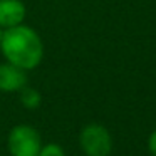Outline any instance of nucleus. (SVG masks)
Returning a JSON list of instances; mask_svg holds the SVG:
<instances>
[{"instance_id":"obj_3","label":"nucleus","mask_w":156,"mask_h":156,"mask_svg":"<svg viewBox=\"0 0 156 156\" xmlns=\"http://www.w3.org/2000/svg\"><path fill=\"white\" fill-rule=\"evenodd\" d=\"M79 146L86 156H109L112 151L111 133L98 122L86 124L79 133Z\"/></svg>"},{"instance_id":"obj_1","label":"nucleus","mask_w":156,"mask_h":156,"mask_svg":"<svg viewBox=\"0 0 156 156\" xmlns=\"http://www.w3.org/2000/svg\"><path fill=\"white\" fill-rule=\"evenodd\" d=\"M0 51L5 61L24 71H32L42 62L44 44L37 32L29 25H15L2 34Z\"/></svg>"},{"instance_id":"obj_7","label":"nucleus","mask_w":156,"mask_h":156,"mask_svg":"<svg viewBox=\"0 0 156 156\" xmlns=\"http://www.w3.org/2000/svg\"><path fill=\"white\" fill-rule=\"evenodd\" d=\"M37 156H66V151L57 143H49V144H42Z\"/></svg>"},{"instance_id":"obj_9","label":"nucleus","mask_w":156,"mask_h":156,"mask_svg":"<svg viewBox=\"0 0 156 156\" xmlns=\"http://www.w3.org/2000/svg\"><path fill=\"white\" fill-rule=\"evenodd\" d=\"M2 34H4V30H2V29H0V42H2Z\"/></svg>"},{"instance_id":"obj_8","label":"nucleus","mask_w":156,"mask_h":156,"mask_svg":"<svg viewBox=\"0 0 156 156\" xmlns=\"http://www.w3.org/2000/svg\"><path fill=\"white\" fill-rule=\"evenodd\" d=\"M148 149H149V153H151L153 156H156V129L149 134V138H148Z\"/></svg>"},{"instance_id":"obj_6","label":"nucleus","mask_w":156,"mask_h":156,"mask_svg":"<svg viewBox=\"0 0 156 156\" xmlns=\"http://www.w3.org/2000/svg\"><path fill=\"white\" fill-rule=\"evenodd\" d=\"M20 94V102L25 109H35L41 106V101H42V96L37 89L30 87V86H24V87L19 91Z\"/></svg>"},{"instance_id":"obj_5","label":"nucleus","mask_w":156,"mask_h":156,"mask_svg":"<svg viewBox=\"0 0 156 156\" xmlns=\"http://www.w3.org/2000/svg\"><path fill=\"white\" fill-rule=\"evenodd\" d=\"M25 15H27V9L22 0H0V29L2 30L24 24Z\"/></svg>"},{"instance_id":"obj_2","label":"nucleus","mask_w":156,"mask_h":156,"mask_svg":"<svg viewBox=\"0 0 156 156\" xmlns=\"http://www.w3.org/2000/svg\"><path fill=\"white\" fill-rule=\"evenodd\" d=\"M7 146L12 156H37L42 148L41 133L30 124H17L9 133Z\"/></svg>"},{"instance_id":"obj_4","label":"nucleus","mask_w":156,"mask_h":156,"mask_svg":"<svg viewBox=\"0 0 156 156\" xmlns=\"http://www.w3.org/2000/svg\"><path fill=\"white\" fill-rule=\"evenodd\" d=\"M24 86H27V71L10 62L0 64V91L19 92Z\"/></svg>"}]
</instances>
